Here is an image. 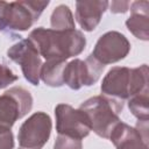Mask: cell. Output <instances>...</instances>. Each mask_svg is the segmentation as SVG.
Instances as JSON below:
<instances>
[{
	"mask_svg": "<svg viewBox=\"0 0 149 149\" xmlns=\"http://www.w3.org/2000/svg\"><path fill=\"white\" fill-rule=\"evenodd\" d=\"M28 40L45 61H66L80 55L86 45L85 36L77 29L55 30L38 27L30 31Z\"/></svg>",
	"mask_w": 149,
	"mask_h": 149,
	"instance_id": "6da1fadb",
	"label": "cell"
},
{
	"mask_svg": "<svg viewBox=\"0 0 149 149\" xmlns=\"http://www.w3.org/2000/svg\"><path fill=\"white\" fill-rule=\"evenodd\" d=\"M104 95L119 100L149 91L148 90V65L142 64L139 68L114 66L104 77L100 85Z\"/></svg>",
	"mask_w": 149,
	"mask_h": 149,
	"instance_id": "7a4b0ae2",
	"label": "cell"
},
{
	"mask_svg": "<svg viewBox=\"0 0 149 149\" xmlns=\"http://www.w3.org/2000/svg\"><path fill=\"white\" fill-rule=\"evenodd\" d=\"M79 108L87 115L91 129L98 136L108 139L112 130L121 121L119 114L123 108V102L122 100L101 94L88 98Z\"/></svg>",
	"mask_w": 149,
	"mask_h": 149,
	"instance_id": "3957f363",
	"label": "cell"
},
{
	"mask_svg": "<svg viewBox=\"0 0 149 149\" xmlns=\"http://www.w3.org/2000/svg\"><path fill=\"white\" fill-rule=\"evenodd\" d=\"M33 108L30 92L21 86H14L0 95V127L12 128L13 125Z\"/></svg>",
	"mask_w": 149,
	"mask_h": 149,
	"instance_id": "277c9868",
	"label": "cell"
},
{
	"mask_svg": "<svg viewBox=\"0 0 149 149\" xmlns=\"http://www.w3.org/2000/svg\"><path fill=\"white\" fill-rule=\"evenodd\" d=\"M51 128L52 122L47 113L31 114L19 129V149H42L50 137Z\"/></svg>",
	"mask_w": 149,
	"mask_h": 149,
	"instance_id": "5b68a950",
	"label": "cell"
},
{
	"mask_svg": "<svg viewBox=\"0 0 149 149\" xmlns=\"http://www.w3.org/2000/svg\"><path fill=\"white\" fill-rule=\"evenodd\" d=\"M104 69L105 66L91 55L85 61L74 58L64 66L63 83L74 91L83 86H91L98 81Z\"/></svg>",
	"mask_w": 149,
	"mask_h": 149,
	"instance_id": "8992f818",
	"label": "cell"
},
{
	"mask_svg": "<svg viewBox=\"0 0 149 149\" xmlns=\"http://www.w3.org/2000/svg\"><path fill=\"white\" fill-rule=\"evenodd\" d=\"M7 56L10 61L21 66L22 73L31 85L40 84V72L42 68V58L36 47L28 40H20L7 50Z\"/></svg>",
	"mask_w": 149,
	"mask_h": 149,
	"instance_id": "52a82bcc",
	"label": "cell"
},
{
	"mask_svg": "<svg viewBox=\"0 0 149 149\" xmlns=\"http://www.w3.org/2000/svg\"><path fill=\"white\" fill-rule=\"evenodd\" d=\"M55 118L58 135L83 140L92 130L87 115L80 108L76 109L71 105L58 104L55 107Z\"/></svg>",
	"mask_w": 149,
	"mask_h": 149,
	"instance_id": "ba28073f",
	"label": "cell"
},
{
	"mask_svg": "<svg viewBox=\"0 0 149 149\" xmlns=\"http://www.w3.org/2000/svg\"><path fill=\"white\" fill-rule=\"evenodd\" d=\"M49 1H13L6 10V29L12 31L28 30L41 16Z\"/></svg>",
	"mask_w": 149,
	"mask_h": 149,
	"instance_id": "9c48e42d",
	"label": "cell"
},
{
	"mask_svg": "<svg viewBox=\"0 0 149 149\" xmlns=\"http://www.w3.org/2000/svg\"><path fill=\"white\" fill-rule=\"evenodd\" d=\"M129 51L130 43L127 37L119 31L111 30L98 38L91 56L105 66L123 59Z\"/></svg>",
	"mask_w": 149,
	"mask_h": 149,
	"instance_id": "30bf717a",
	"label": "cell"
},
{
	"mask_svg": "<svg viewBox=\"0 0 149 149\" xmlns=\"http://www.w3.org/2000/svg\"><path fill=\"white\" fill-rule=\"evenodd\" d=\"M108 139L116 149H148V121H139L136 127L120 121Z\"/></svg>",
	"mask_w": 149,
	"mask_h": 149,
	"instance_id": "8fae6325",
	"label": "cell"
},
{
	"mask_svg": "<svg viewBox=\"0 0 149 149\" xmlns=\"http://www.w3.org/2000/svg\"><path fill=\"white\" fill-rule=\"evenodd\" d=\"M108 1H77L76 2V20L80 28L85 31H93L100 23L105 10L108 7Z\"/></svg>",
	"mask_w": 149,
	"mask_h": 149,
	"instance_id": "7c38bea8",
	"label": "cell"
},
{
	"mask_svg": "<svg viewBox=\"0 0 149 149\" xmlns=\"http://www.w3.org/2000/svg\"><path fill=\"white\" fill-rule=\"evenodd\" d=\"M130 15L126 20L127 29L139 40H149V2L134 1L130 3Z\"/></svg>",
	"mask_w": 149,
	"mask_h": 149,
	"instance_id": "4fadbf2b",
	"label": "cell"
},
{
	"mask_svg": "<svg viewBox=\"0 0 149 149\" xmlns=\"http://www.w3.org/2000/svg\"><path fill=\"white\" fill-rule=\"evenodd\" d=\"M65 65L66 61H45L41 68L40 79L51 87L63 86V70Z\"/></svg>",
	"mask_w": 149,
	"mask_h": 149,
	"instance_id": "5bb4252c",
	"label": "cell"
},
{
	"mask_svg": "<svg viewBox=\"0 0 149 149\" xmlns=\"http://www.w3.org/2000/svg\"><path fill=\"white\" fill-rule=\"evenodd\" d=\"M50 24L55 30H71L76 29L74 19L71 9L66 5L57 6L50 17Z\"/></svg>",
	"mask_w": 149,
	"mask_h": 149,
	"instance_id": "9a60e30c",
	"label": "cell"
},
{
	"mask_svg": "<svg viewBox=\"0 0 149 149\" xmlns=\"http://www.w3.org/2000/svg\"><path fill=\"white\" fill-rule=\"evenodd\" d=\"M148 93L149 91H146V92L135 94L128 99V108L139 121H148V118H149Z\"/></svg>",
	"mask_w": 149,
	"mask_h": 149,
	"instance_id": "2e32d148",
	"label": "cell"
},
{
	"mask_svg": "<svg viewBox=\"0 0 149 149\" xmlns=\"http://www.w3.org/2000/svg\"><path fill=\"white\" fill-rule=\"evenodd\" d=\"M54 149H83V143L81 140L66 135H58L55 141Z\"/></svg>",
	"mask_w": 149,
	"mask_h": 149,
	"instance_id": "e0dca14e",
	"label": "cell"
},
{
	"mask_svg": "<svg viewBox=\"0 0 149 149\" xmlns=\"http://www.w3.org/2000/svg\"><path fill=\"white\" fill-rule=\"evenodd\" d=\"M17 80V76L6 65L0 63V88L7 87L9 84Z\"/></svg>",
	"mask_w": 149,
	"mask_h": 149,
	"instance_id": "ac0fdd59",
	"label": "cell"
},
{
	"mask_svg": "<svg viewBox=\"0 0 149 149\" xmlns=\"http://www.w3.org/2000/svg\"><path fill=\"white\" fill-rule=\"evenodd\" d=\"M14 136L10 128L0 127V149H13Z\"/></svg>",
	"mask_w": 149,
	"mask_h": 149,
	"instance_id": "d6986e66",
	"label": "cell"
},
{
	"mask_svg": "<svg viewBox=\"0 0 149 149\" xmlns=\"http://www.w3.org/2000/svg\"><path fill=\"white\" fill-rule=\"evenodd\" d=\"M108 6L111 7V12L113 14H119V13H126L129 9L130 2L129 1H112L111 3H108Z\"/></svg>",
	"mask_w": 149,
	"mask_h": 149,
	"instance_id": "ffe728a7",
	"label": "cell"
},
{
	"mask_svg": "<svg viewBox=\"0 0 149 149\" xmlns=\"http://www.w3.org/2000/svg\"><path fill=\"white\" fill-rule=\"evenodd\" d=\"M8 2L0 1V31L6 29V10Z\"/></svg>",
	"mask_w": 149,
	"mask_h": 149,
	"instance_id": "44dd1931",
	"label": "cell"
}]
</instances>
